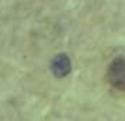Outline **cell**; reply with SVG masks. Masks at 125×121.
I'll list each match as a JSON object with an SVG mask.
<instances>
[{"instance_id":"obj_1","label":"cell","mask_w":125,"mask_h":121,"mask_svg":"<svg viewBox=\"0 0 125 121\" xmlns=\"http://www.w3.org/2000/svg\"><path fill=\"white\" fill-rule=\"evenodd\" d=\"M105 77L112 88L125 93V57H115L109 63Z\"/></svg>"},{"instance_id":"obj_2","label":"cell","mask_w":125,"mask_h":121,"mask_svg":"<svg viewBox=\"0 0 125 121\" xmlns=\"http://www.w3.org/2000/svg\"><path fill=\"white\" fill-rule=\"evenodd\" d=\"M51 71L57 78H62L68 76L71 71V61L67 54H57L51 61Z\"/></svg>"}]
</instances>
